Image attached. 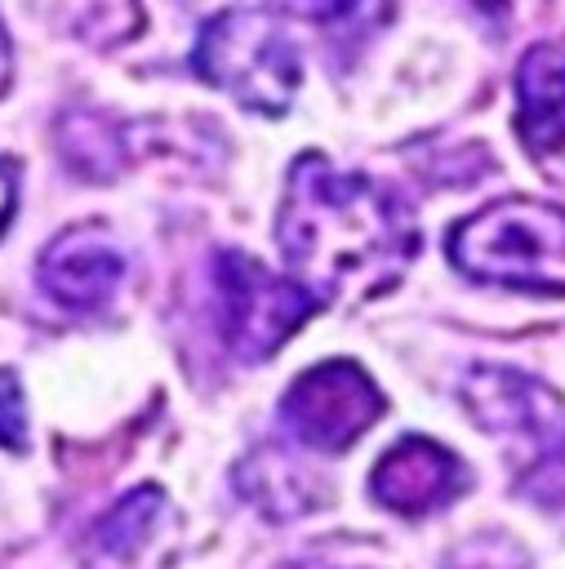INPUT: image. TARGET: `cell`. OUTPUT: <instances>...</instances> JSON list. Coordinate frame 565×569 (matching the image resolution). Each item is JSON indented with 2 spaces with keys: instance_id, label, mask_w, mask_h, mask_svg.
<instances>
[{
  "instance_id": "11",
  "label": "cell",
  "mask_w": 565,
  "mask_h": 569,
  "mask_svg": "<svg viewBox=\"0 0 565 569\" xmlns=\"http://www.w3.org/2000/svg\"><path fill=\"white\" fill-rule=\"evenodd\" d=\"M160 511V493L156 489H133L129 498H120L107 520H98L93 529V547L102 556H129L147 533H151V520Z\"/></svg>"
},
{
  "instance_id": "13",
  "label": "cell",
  "mask_w": 565,
  "mask_h": 569,
  "mask_svg": "<svg viewBox=\"0 0 565 569\" xmlns=\"http://www.w3.org/2000/svg\"><path fill=\"white\" fill-rule=\"evenodd\" d=\"M280 13H294V18H307V22H329V18H343L356 9V0H271Z\"/></svg>"
},
{
  "instance_id": "8",
  "label": "cell",
  "mask_w": 565,
  "mask_h": 569,
  "mask_svg": "<svg viewBox=\"0 0 565 569\" xmlns=\"http://www.w3.org/2000/svg\"><path fill=\"white\" fill-rule=\"evenodd\" d=\"M125 280V253L98 227H71L40 253V284L67 311H98Z\"/></svg>"
},
{
  "instance_id": "10",
  "label": "cell",
  "mask_w": 565,
  "mask_h": 569,
  "mask_svg": "<svg viewBox=\"0 0 565 569\" xmlns=\"http://www.w3.org/2000/svg\"><path fill=\"white\" fill-rule=\"evenodd\" d=\"M240 493L258 507V511H267V516H276V520H285V516H298V511H307L311 502H316V493L307 489V476L289 462V458H280V453H254L245 467H240Z\"/></svg>"
},
{
  "instance_id": "12",
  "label": "cell",
  "mask_w": 565,
  "mask_h": 569,
  "mask_svg": "<svg viewBox=\"0 0 565 569\" xmlns=\"http://www.w3.org/2000/svg\"><path fill=\"white\" fill-rule=\"evenodd\" d=\"M0 445L4 449L27 445V413H22V391L13 373H0Z\"/></svg>"
},
{
  "instance_id": "1",
  "label": "cell",
  "mask_w": 565,
  "mask_h": 569,
  "mask_svg": "<svg viewBox=\"0 0 565 569\" xmlns=\"http://www.w3.org/2000/svg\"><path fill=\"white\" fill-rule=\"evenodd\" d=\"M276 240L289 280L316 302L374 293L414 258L409 209L365 173H343L325 156H303L289 169Z\"/></svg>"
},
{
  "instance_id": "4",
  "label": "cell",
  "mask_w": 565,
  "mask_h": 569,
  "mask_svg": "<svg viewBox=\"0 0 565 569\" xmlns=\"http://www.w3.org/2000/svg\"><path fill=\"white\" fill-rule=\"evenodd\" d=\"M191 67L200 71V80L262 116H280L294 102L303 76L289 36L258 9L214 13L196 36Z\"/></svg>"
},
{
  "instance_id": "9",
  "label": "cell",
  "mask_w": 565,
  "mask_h": 569,
  "mask_svg": "<svg viewBox=\"0 0 565 569\" xmlns=\"http://www.w3.org/2000/svg\"><path fill=\"white\" fill-rule=\"evenodd\" d=\"M516 133L534 156L565 151V44H534L521 58Z\"/></svg>"
},
{
  "instance_id": "5",
  "label": "cell",
  "mask_w": 565,
  "mask_h": 569,
  "mask_svg": "<svg viewBox=\"0 0 565 569\" xmlns=\"http://www.w3.org/2000/svg\"><path fill=\"white\" fill-rule=\"evenodd\" d=\"M214 298L218 333L227 351L240 360H267L320 307L303 284L267 271L258 258L240 249H222L214 258Z\"/></svg>"
},
{
  "instance_id": "15",
  "label": "cell",
  "mask_w": 565,
  "mask_h": 569,
  "mask_svg": "<svg viewBox=\"0 0 565 569\" xmlns=\"http://www.w3.org/2000/svg\"><path fill=\"white\" fill-rule=\"evenodd\" d=\"M498 556H503V551H498ZM498 556H494V560H472V565H463V569H507Z\"/></svg>"
},
{
  "instance_id": "7",
  "label": "cell",
  "mask_w": 565,
  "mask_h": 569,
  "mask_svg": "<svg viewBox=\"0 0 565 569\" xmlns=\"http://www.w3.org/2000/svg\"><path fill=\"white\" fill-rule=\"evenodd\" d=\"M463 489H467V467L458 462V453H449L445 445H436L427 436L396 440L369 471L374 502L396 516H409V520L449 507Z\"/></svg>"
},
{
  "instance_id": "14",
  "label": "cell",
  "mask_w": 565,
  "mask_h": 569,
  "mask_svg": "<svg viewBox=\"0 0 565 569\" xmlns=\"http://www.w3.org/2000/svg\"><path fill=\"white\" fill-rule=\"evenodd\" d=\"M13 196H18V178H13L9 164H0V231H4L9 213H13Z\"/></svg>"
},
{
  "instance_id": "3",
  "label": "cell",
  "mask_w": 565,
  "mask_h": 569,
  "mask_svg": "<svg viewBox=\"0 0 565 569\" xmlns=\"http://www.w3.org/2000/svg\"><path fill=\"white\" fill-rule=\"evenodd\" d=\"M463 405L512 453L525 493L538 502L565 493V400L547 382L521 369L476 365L463 382Z\"/></svg>"
},
{
  "instance_id": "2",
  "label": "cell",
  "mask_w": 565,
  "mask_h": 569,
  "mask_svg": "<svg viewBox=\"0 0 565 569\" xmlns=\"http://www.w3.org/2000/svg\"><path fill=\"white\" fill-rule=\"evenodd\" d=\"M449 262L485 284L565 293V204L494 200L449 231Z\"/></svg>"
},
{
  "instance_id": "6",
  "label": "cell",
  "mask_w": 565,
  "mask_h": 569,
  "mask_svg": "<svg viewBox=\"0 0 565 569\" xmlns=\"http://www.w3.org/2000/svg\"><path fill=\"white\" fill-rule=\"evenodd\" d=\"M383 413V391L356 360H320L307 373L289 382L280 396V422L285 431L325 453L351 449Z\"/></svg>"
}]
</instances>
